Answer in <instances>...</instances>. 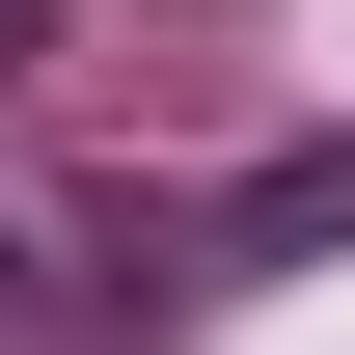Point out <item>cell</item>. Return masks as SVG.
<instances>
[{"label":"cell","mask_w":355,"mask_h":355,"mask_svg":"<svg viewBox=\"0 0 355 355\" xmlns=\"http://www.w3.org/2000/svg\"><path fill=\"white\" fill-rule=\"evenodd\" d=\"M28 28H55V0H0V83H28Z\"/></svg>","instance_id":"cell-2"},{"label":"cell","mask_w":355,"mask_h":355,"mask_svg":"<svg viewBox=\"0 0 355 355\" xmlns=\"http://www.w3.org/2000/svg\"><path fill=\"white\" fill-rule=\"evenodd\" d=\"M0 273H28V219H0Z\"/></svg>","instance_id":"cell-3"},{"label":"cell","mask_w":355,"mask_h":355,"mask_svg":"<svg viewBox=\"0 0 355 355\" xmlns=\"http://www.w3.org/2000/svg\"><path fill=\"white\" fill-rule=\"evenodd\" d=\"M219 246H355V164H273V191H219Z\"/></svg>","instance_id":"cell-1"}]
</instances>
